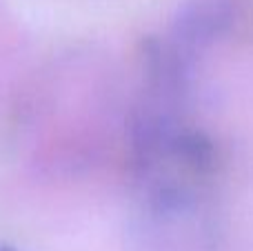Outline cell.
Here are the masks:
<instances>
[{
    "label": "cell",
    "mask_w": 253,
    "mask_h": 251,
    "mask_svg": "<svg viewBox=\"0 0 253 251\" xmlns=\"http://www.w3.org/2000/svg\"><path fill=\"white\" fill-rule=\"evenodd\" d=\"M236 16V0H189L180 7L165 44L184 62L198 56L227 34Z\"/></svg>",
    "instance_id": "cell-2"
},
{
    "label": "cell",
    "mask_w": 253,
    "mask_h": 251,
    "mask_svg": "<svg viewBox=\"0 0 253 251\" xmlns=\"http://www.w3.org/2000/svg\"><path fill=\"white\" fill-rule=\"evenodd\" d=\"M0 251H7V249H2V247H0Z\"/></svg>",
    "instance_id": "cell-3"
},
{
    "label": "cell",
    "mask_w": 253,
    "mask_h": 251,
    "mask_svg": "<svg viewBox=\"0 0 253 251\" xmlns=\"http://www.w3.org/2000/svg\"><path fill=\"white\" fill-rule=\"evenodd\" d=\"M184 96L147 87L131 120L133 169L149 209L173 216L193 209L215 169L211 142L184 120Z\"/></svg>",
    "instance_id": "cell-1"
}]
</instances>
